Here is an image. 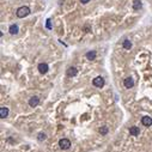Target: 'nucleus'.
I'll use <instances>...</instances> for the list:
<instances>
[{
    "mask_svg": "<svg viewBox=\"0 0 152 152\" xmlns=\"http://www.w3.org/2000/svg\"><path fill=\"white\" fill-rule=\"evenodd\" d=\"M16 15H17L18 18H24V17H26V16L30 15V8H29L28 6H21V7L17 10Z\"/></svg>",
    "mask_w": 152,
    "mask_h": 152,
    "instance_id": "1",
    "label": "nucleus"
},
{
    "mask_svg": "<svg viewBox=\"0 0 152 152\" xmlns=\"http://www.w3.org/2000/svg\"><path fill=\"white\" fill-rule=\"evenodd\" d=\"M8 31H10L11 35H16V34H18V25H17V24H12V25H10Z\"/></svg>",
    "mask_w": 152,
    "mask_h": 152,
    "instance_id": "11",
    "label": "nucleus"
},
{
    "mask_svg": "<svg viewBox=\"0 0 152 152\" xmlns=\"http://www.w3.org/2000/svg\"><path fill=\"white\" fill-rule=\"evenodd\" d=\"M99 133L102 134V135H106V134L108 133V127H107V126L101 127V128H99Z\"/></svg>",
    "mask_w": 152,
    "mask_h": 152,
    "instance_id": "16",
    "label": "nucleus"
},
{
    "mask_svg": "<svg viewBox=\"0 0 152 152\" xmlns=\"http://www.w3.org/2000/svg\"><path fill=\"white\" fill-rule=\"evenodd\" d=\"M141 1L140 0H134L133 1V8L134 10H139V8H141Z\"/></svg>",
    "mask_w": 152,
    "mask_h": 152,
    "instance_id": "14",
    "label": "nucleus"
},
{
    "mask_svg": "<svg viewBox=\"0 0 152 152\" xmlns=\"http://www.w3.org/2000/svg\"><path fill=\"white\" fill-rule=\"evenodd\" d=\"M66 74L68 75V77H75V75L78 74V70L75 68V67H68Z\"/></svg>",
    "mask_w": 152,
    "mask_h": 152,
    "instance_id": "7",
    "label": "nucleus"
},
{
    "mask_svg": "<svg viewBox=\"0 0 152 152\" xmlns=\"http://www.w3.org/2000/svg\"><path fill=\"white\" fill-rule=\"evenodd\" d=\"M37 68H39V72L41 73V74H46V73L48 72V70H49V66L46 64V62H41Z\"/></svg>",
    "mask_w": 152,
    "mask_h": 152,
    "instance_id": "4",
    "label": "nucleus"
},
{
    "mask_svg": "<svg viewBox=\"0 0 152 152\" xmlns=\"http://www.w3.org/2000/svg\"><path fill=\"white\" fill-rule=\"evenodd\" d=\"M92 84L96 86V88H103L104 85V79L101 75H98V77H96L95 79L92 80Z\"/></svg>",
    "mask_w": 152,
    "mask_h": 152,
    "instance_id": "2",
    "label": "nucleus"
},
{
    "mask_svg": "<svg viewBox=\"0 0 152 152\" xmlns=\"http://www.w3.org/2000/svg\"><path fill=\"white\" fill-rule=\"evenodd\" d=\"M59 146L61 150H68L71 147V141L68 139H61L59 141Z\"/></svg>",
    "mask_w": 152,
    "mask_h": 152,
    "instance_id": "3",
    "label": "nucleus"
},
{
    "mask_svg": "<svg viewBox=\"0 0 152 152\" xmlns=\"http://www.w3.org/2000/svg\"><path fill=\"white\" fill-rule=\"evenodd\" d=\"M89 1H90V0H80V3L82 4H88Z\"/></svg>",
    "mask_w": 152,
    "mask_h": 152,
    "instance_id": "18",
    "label": "nucleus"
},
{
    "mask_svg": "<svg viewBox=\"0 0 152 152\" xmlns=\"http://www.w3.org/2000/svg\"><path fill=\"white\" fill-rule=\"evenodd\" d=\"M50 18H48L47 19V29H52V24H50Z\"/></svg>",
    "mask_w": 152,
    "mask_h": 152,
    "instance_id": "17",
    "label": "nucleus"
},
{
    "mask_svg": "<svg viewBox=\"0 0 152 152\" xmlns=\"http://www.w3.org/2000/svg\"><path fill=\"white\" fill-rule=\"evenodd\" d=\"M7 115H8V108L1 107V108H0V117H1V119H5V117H7Z\"/></svg>",
    "mask_w": 152,
    "mask_h": 152,
    "instance_id": "10",
    "label": "nucleus"
},
{
    "mask_svg": "<svg viewBox=\"0 0 152 152\" xmlns=\"http://www.w3.org/2000/svg\"><path fill=\"white\" fill-rule=\"evenodd\" d=\"M139 133H140L139 127L133 126V127H131V128H129V134H131V135H133V137H137V135H139Z\"/></svg>",
    "mask_w": 152,
    "mask_h": 152,
    "instance_id": "9",
    "label": "nucleus"
},
{
    "mask_svg": "<svg viewBox=\"0 0 152 152\" xmlns=\"http://www.w3.org/2000/svg\"><path fill=\"white\" fill-rule=\"evenodd\" d=\"M39 103H40V98L37 97V96H32V97L29 99V106H30L31 108H35Z\"/></svg>",
    "mask_w": 152,
    "mask_h": 152,
    "instance_id": "5",
    "label": "nucleus"
},
{
    "mask_svg": "<svg viewBox=\"0 0 152 152\" xmlns=\"http://www.w3.org/2000/svg\"><path fill=\"white\" fill-rule=\"evenodd\" d=\"M122 46H124L125 49H127V50H129V49L132 48V42L129 41V40H125L124 43H122Z\"/></svg>",
    "mask_w": 152,
    "mask_h": 152,
    "instance_id": "13",
    "label": "nucleus"
},
{
    "mask_svg": "<svg viewBox=\"0 0 152 152\" xmlns=\"http://www.w3.org/2000/svg\"><path fill=\"white\" fill-rule=\"evenodd\" d=\"M124 85H125V88H126V89H131V88H133V86H134V82H133V79H132L131 77L126 78V79L124 80Z\"/></svg>",
    "mask_w": 152,
    "mask_h": 152,
    "instance_id": "6",
    "label": "nucleus"
},
{
    "mask_svg": "<svg viewBox=\"0 0 152 152\" xmlns=\"http://www.w3.org/2000/svg\"><path fill=\"white\" fill-rule=\"evenodd\" d=\"M47 139V135H46V133H39L37 134V140L39 141H43V140H46Z\"/></svg>",
    "mask_w": 152,
    "mask_h": 152,
    "instance_id": "15",
    "label": "nucleus"
},
{
    "mask_svg": "<svg viewBox=\"0 0 152 152\" xmlns=\"http://www.w3.org/2000/svg\"><path fill=\"white\" fill-rule=\"evenodd\" d=\"M96 54H97V53H96L95 50H90V52L86 53V59L88 60H95Z\"/></svg>",
    "mask_w": 152,
    "mask_h": 152,
    "instance_id": "12",
    "label": "nucleus"
},
{
    "mask_svg": "<svg viewBox=\"0 0 152 152\" xmlns=\"http://www.w3.org/2000/svg\"><path fill=\"white\" fill-rule=\"evenodd\" d=\"M141 124L146 127H150L152 125V117H150V116H144V117H141Z\"/></svg>",
    "mask_w": 152,
    "mask_h": 152,
    "instance_id": "8",
    "label": "nucleus"
}]
</instances>
